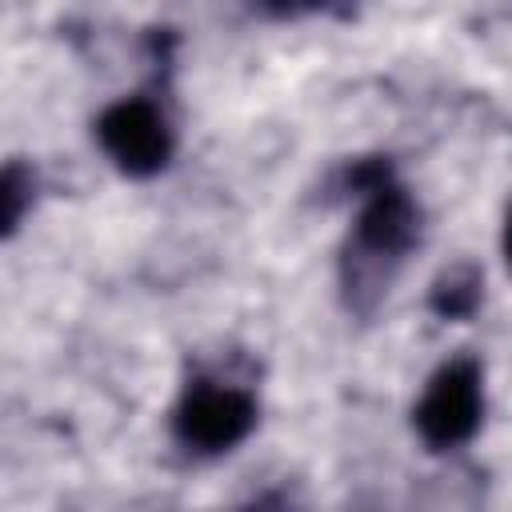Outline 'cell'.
Returning a JSON list of instances; mask_svg holds the SVG:
<instances>
[{
  "mask_svg": "<svg viewBox=\"0 0 512 512\" xmlns=\"http://www.w3.org/2000/svg\"><path fill=\"white\" fill-rule=\"evenodd\" d=\"M96 136L104 152L124 168L128 176H152L164 168L172 152V136L164 116L144 100H120L96 120Z\"/></svg>",
  "mask_w": 512,
  "mask_h": 512,
  "instance_id": "3",
  "label": "cell"
},
{
  "mask_svg": "<svg viewBox=\"0 0 512 512\" xmlns=\"http://www.w3.org/2000/svg\"><path fill=\"white\" fill-rule=\"evenodd\" d=\"M412 236H416L412 200L392 184L372 188L368 204L360 212V224H356V240L376 256H396V252H404L412 244Z\"/></svg>",
  "mask_w": 512,
  "mask_h": 512,
  "instance_id": "4",
  "label": "cell"
},
{
  "mask_svg": "<svg viewBox=\"0 0 512 512\" xmlns=\"http://www.w3.org/2000/svg\"><path fill=\"white\" fill-rule=\"evenodd\" d=\"M16 220H20V172L8 168L4 172V228L12 232Z\"/></svg>",
  "mask_w": 512,
  "mask_h": 512,
  "instance_id": "6",
  "label": "cell"
},
{
  "mask_svg": "<svg viewBox=\"0 0 512 512\" xmlns=\"http://www.w3.org/2000/svg\"><path fill=\"white\" fill-rule=\"evenodd\" d=\"M472 304H476V276L472 272H464V280L460 276L440 280V288H436V308L440 312L464 316V312H472Z\"/></svg>",
  "mask_w": 512,
  "mask_h": 512,
  "instance_id": "5",
  "label": "cell"
},
{
  "mask_svg": "<svg viewBox=\"0 0 512 512\" xmlns=\"http://www.w3.org/2000/svg\"><path fill=\"white\" fill-rule=\"evenodd\" d=\"M256 404L228 384H192L176 408V436L196 452H224L248 436Z\"/></svg>",
  "mask_w": 512,
  "mask_h": 512,
  "instance_id": "2",
  "label": "cell"
},
{
  "mask_svg": "<svg viewBox=\"0 0 512 512\" xmlns=\"http://www.w3.org/2000/svg\"><path fill=\"white\" fill-rule=\"evenodd\" d=\"M504 252H508V264H512V216H508V228H504Z\"/></svg>",
  "mask_w": 512,
  "mask_h": 512,
  "instance_id": "7",
  "label": "cell"
},
{
  "mask_svg": "<svg viewBox=\"0 0 512 512\" xmlns=\"http://www.w3.org/2000/svg\"><path fill=\"white\" fill-rule=\"evenodd\" d=\"M480 372L468 360H456L432 376L416 404V428L424 444L432 448H456L464 444L480 424Z\"/></svg>",
  "mask_w": 512,
  "mask_h": 512,
  "instance_id": "1",
  "label": "cell"
}]
</instances>
